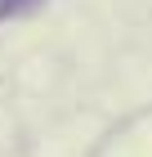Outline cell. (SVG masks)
I'll return each mask as SVG.
<instances>
[{
    "label": "cell",
    "instance_id": "obj_1",
    "mask_svg": "<svg viewBox=\"0 0 152 157\" xmlns=\"http://www.w3.org/2000/svg\"><path fill=\"white\" fill-rule=\"evenodd\" d=\"M40 0H0V18H13V13H27V9H36Z\"/></svg>",
    "mask_w": 152,
    "mask_h": 157
}]
</instances>
